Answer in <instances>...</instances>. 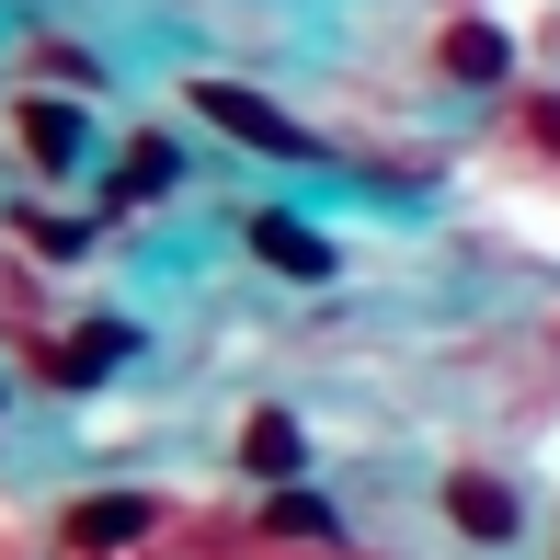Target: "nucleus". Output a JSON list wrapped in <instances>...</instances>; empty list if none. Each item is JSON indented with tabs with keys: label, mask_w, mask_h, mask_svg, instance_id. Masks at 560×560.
I'll use <instances>...</instances> for the list:
<instances>
[{
	"label": "nucleus",
	"mask_w": 560,
	"mask_h": 560,
	"mask_svg": "<svg viewBox=\"0 0 560 560\" xmlns=\"http://www.w3.org/2000/svg\"><path fill=\"white\" fill-rule=\"evenodd\" d=\"M149 526H161V503H149V492H104V503L69 515V549H126V538H149Z\"/></svg>",
	"instance_id": "obj_1"
},
{
	"label": "nucleus",
	"mask_w": 560,
	"mask_h": 560,
	"mask_svg": "<svg viewBox=\"0 0 560 560\" xmlns=\"http://www.w3.org/2000/svg\"><path fill=\"white\" fill-rule=\"evenodd\" d=\"M207 115H218V126H241V138H264V149H310L287 115H264L252 92H229V81H207Z\"/></svg>",
	"instance_id": "obj_2"
},
{
	"label": "nucleus",
	"mask_w": 560,
	"mask_h": 560,
	"mask_svg": "<svg viewBox=\"0 0 560 560\" xmlns=\"http://www.w3.org/2000/svg\"><path fill=\"white\" fill-rule=\"evenodd\" d=\"M23 138H35V161H46V172L81 161V115H69V104H35V115H23Z\"/></svg>",
	"instance_id": "obj_3"
},
{
	"label": "nucleus",
	"mask_w": 560,
	"mask_h": 560,
	"mask_svg": "<svg viewBox=\"0 0 560 560\" xmlns=\"http://www.w3.org/2000/svg\"><path fill=\"white\" fill-rule=\"evenodd\" d=\"M252 241H264L275 264H287V275H332V252H320V241H310V229H298V218H264V229H252Z\"/></svg>",
	"instance_id": "obj_4"
},
{
	"label": "nucleus",
	"mask_w": 560,
	"mask_h": 560,
	"mask_svg": "<svg viewBox=\"0 0 560 560\" xmlns=\"http://www.w3.org/2000/svg\"><path fill=\"white\" fill-rule=\"evenodd\" d=\"M241 457H252V469H298V423H252V435H241Z\"/></svg>",
	"instance_id": "obj_5"
},
{
	"label": "nucleus",
	"mask_w": 560,
	"mask_h": 560,
	"mask_svg": "<svg viewBox=\"0 0 560 560\" xmlns=\"http://www.w3.org/2000/svg\"><path fill=\"white\" fill-rule=\"evenodd\" d=\"M457 515H469V526H480V538H503V526H515V503H503V492H492V480H457Z\"/></svg>",
	"instance_id": "obj_6"
}]
</instances>
